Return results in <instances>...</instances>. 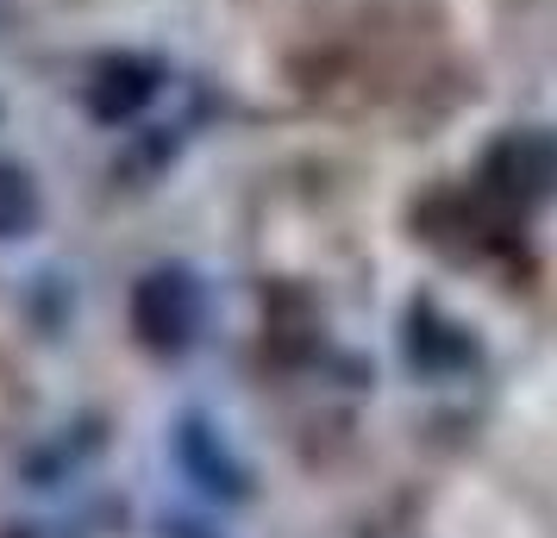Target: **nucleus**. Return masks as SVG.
<instances>
[{
    "instance_id": "nucleus-2",
    "label": "nucleus",
    "mask_w": 557,
    "mask_h": 538,
    "mask_svg": "<svg viewBox=\"0 0 557 538\" xmlns=\"http://www.w3.org/2000/svg\"><path fill=\"white\" fill-rule=\"evenodd\" d=\"M151 95H157V70L151 63H138V57H113V63L95 70L88 107H95V120H132Z\"/></svg>"
},
{
    "instance_id": "nucleus-3",
    "label": "nucleus",
    "mask_w": 557,
    "mask_h": 538,
    "mask_svg": "<svg viewBox=\"0 0 557 538\" xmlns=\"http://www.w3.org/2000/svg\"><path fill=\"white\" fill-rule=\"evenodd\" d=\"M38 226V188L26 170L0 163V238H26Z\"/></svg>"
},
{
    "instance_id": "nucleus-1",
    "label": "nucleus",
    "mask_w": 557,
    "mask_h": 538,
    "mask_svg": "<svg viewBox=\"0 0 557 538\" xmlns=\"http://www.w3.org/2000/svg\"><path fill=\"white\" fill-rule=\"evenodd\" d=\"M132 326H138V338L151 351H182L195 338V326H201V295H195V283L182 270L145 276L138 295H132Z\"/></svg>"
}]
</instances>
